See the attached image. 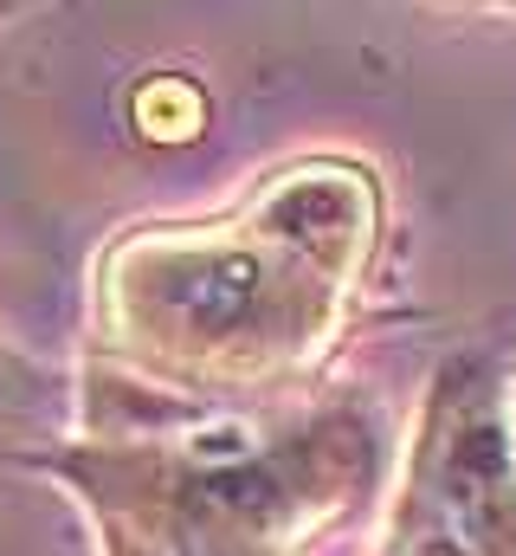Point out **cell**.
Segmentation results:
<instances>
[{"mask_svg":"<svg viewBox=\"0 0 516 556\" xmlns=\"http://www.w3.org/2000/svg\"><path fill=\"white\" fill-rule=\"evenodd\" d=\"M258 291V266L246 253H233V260H214V266H201L194 285H188V311L201 317V324H233L246 304H253Z\"/></svg>","mask_w":516,"mask_h":556,"instance_id":"1","label":"cell"},{"mask_svg":"<svg viewBox=\"0 0 516 556\" xmlns=\"http://www.w3.org/2000/svg\"><path fill=\"white\" fill-rule=\"evenodd\" d=\"M194 459H253V433H246L240 420L201 427V433H194Z\"/></svg>","mask_w":516,"mask_h":556,"instance_id":"2","label":"cell"}]
</instances>
